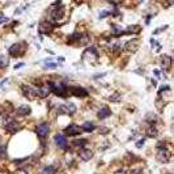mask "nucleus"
<instances>
[{"label": "nucleus", "mask_w": 174, "mask_h": 174, "mask_svg": "<svg viewBox=\"0 0 174 174\" xmlns=\"http://www.w3.org/2000/svg\"><path fill=\"white\" fill-rule=\"evenodd\" d=\"M5 64H8V63H5V58H1L0 59V67H4Z\"/></svg>", "instance_id": "obj_33"}, {"label": "nucleus", "mask_w": 174, "mask_h": 174, "mask_svg": "<svg viewBox=\"0 0 174 174\" xmlns=\"http://www.w3.org/2000/svg\"><path fill=\"white\" fill-rule=\"evenodd\" d=\"M64 14V7H60V8H55L51 11V18L55 21H59L60 18L63 17Z\"/></svg>", "instance_id": "obj_9"}, {"label": "nucleus", "mask_w": 174, "mask_h": 174, "mask_svg": "<svg viewBox=\"0 0 174 174\" xmlns=\"http://www.w3.org/2000/svg\"><path fill=\"white\" fill-rule=\"evenodd\" d=\"M50 132V124L48 123H42L37 127V135H38L41 139H45L46 136Z\"/></svg>", "instance_id": "obj_4"}, {"label": "nucleus", "mask_w": 174, "mask_h": 174, "mask_svg": "<svg viewBox=\"0 0 174 174\" xmlns=\"http://www.w3.org/2000/svg\"><path fill=\"white\" fill-rule=\"evenodd\" d=\"M22 66H24V63H20V64H16V66H14V68H16V69H17V68H20V67H22Z\"/></svg>", "instance_id": "obj_36"}, {"label": "nucleus", "mask_w": 174, "mask_h": 174, "mask_svg": "<svg viewBox=\"0 0 174 174\" xmlns=\"http://www.w3.org/2000/svg\"><path fill=\"white\" fill-rule=\"evenodd\" d=\"M170 64H172V58H170L169 55H162V56H161V66H162L165 69H168L170 67Z\"/></svg>", "instance_id": "obj_16"}, {"label": "nucleus", "mask_w": 174, "mask_h": 174, "mask_svg": "<svg viewBox=\"0 0 174 174\" xmlns=\"http://www.w3.org/2000/svg\"><path fill=\"white\" fill-rule=\"evenodd\" d=\"M155 75L158 77V76H160V71H155Z\"/></svg>", "instance_id": "obj_37"}, {"label": "nucleus", "mask_w": 174, "mask_h": 174, "mask_svg": "<svg viewBox=\"0 0 174 174\" xmlns=\"http://www.w3.org/2000/svg\"><path fill=\"white\" fill-rule=\"evenodd\" d=\"M157 160L160 161V162H168V161L170 160V152L168 151L166 148L158 149V152H157Z\"/></svg>", "instance_id": "obj_5"}, {"label": "nucleus", "mask_w": 174, "mask_h": 174, "mask_svg": "<svg viewBox=\"0 0 174 174\" xmlns=\"http://www.w3.org/2000/svg\"><path fill=\"white\" fill-rule=\"evenodd\" d=\"M5 130H7L8 132H11V134H14L17 130H20V126H18V123L16 121L11 119V121H8L7 123H5Z\"/></svg>", "instance_id": "obj_8"}, {"label": "nucleus", "mask_w": 174, "mask_h": 174, "mask_svg": "<svg viewBox=\"0 0 174 174\" xmlns=\"http://www.w3.org/2000/svg\"><path fill=\"white\" fill-rule=\"evenodd\" d=\"M119 50H121V43L118 42V43H115V45H114V51H115V53H118Z\"/></svg>", "instance_id": "obj_28"}, {"label": "nucleus", "mask_w": 174, "mask_h": 174, "mask_svg": "<svg viewBox=\"0 0 174 174\" xmlns=\"http://www.w3.org/2000/svg\"><path fill=\"white\" fill-rule=\"evenodd\" d=\"M140 47V41L139 39H131L128 41L126 46H124V50L128 51V53H136Z\"/></svg>", "instance_id": "obj_2"}, {"label": "nucleus", "mask_w": 174, "mask_h": 174, "mask_svg": "<svg viewBox=\"0 0 174 174\" xmlns=\"http://www.w3.org/2000/svg\"><path fill=\"white\" fill-rule=\"evenodd\" d=\"M56 66H58L56 63H53V62H50L48 64H46V66H45V68H55V67H56Z\"/></svg>", "instance_id": "obj_27"}, {"label": "nucleus", "mask_w": 174, "mask_h": 174, "mask_svg": "<svg viewBox=\"0 0 174 174\" xmlns=\"http://www.w3.org/2000/svg\"><path fill=\"white\" fill-rule=\"evenodd\" d=\"M30 113H32V109H30L29 105H21L20 108L16 110V114L20 115V117H26V115H29Z\"/></svg>", "instance_id": "obj_10"}, {"label": "nucleus", "mask_w": 174, "mask_h": 174, "mask_svg": "<svg viewBox=\"0 0 174 174\" xmlns=\"http://www.w3.org/2000/svg\"><path fill=\"white\" fill-rule=\"evenodd\" d=\"M157 128H156L153 124H152V126H149L148 127V130H147V136L148 137H156L157 136Z\"/></svg>", "instance_id": "obj_20"}, {"label": "nucleus", "mask_w": 174, "mask_h": 174, "mask_svg": "<svg viewBox=\"0 0 174 174\" xmlns=\"http://www.w3.org/2000/svg\"><path fill=\"white\" fill-rule=\"evenodd\" d=\"M80 45L81 46H85V45H88L90 42V37H89V34H84V35H81L80 37Z\"/></svg>", "instance_id": "obj_21"}, {"label": "nucleus", "mask_w": 174, "mask_h": 174, "mask_svg": "<svg viewBox=\"0 0 174 174\" xmlns=\"http://www.w3.org/2000/svg\"><path fill=\"white\" fill-rule=\"evenodd\" d=\"M80 37H81V34H80V32H75L72 35H69V41H72V42H79L80 41Z\"/></svg>", "instance_id": "obj_23"}, {"label": "nucleus", "mask_w": 174, "mask_h": 174, "mask_svg": "<svg viewBox=\"0 0 174 174\" xmlns=\"http://www.w3.org/2000/svg\"><path fill=\"white\" fill-rule=\"evenodd\" d=\"M114 174H127V173L124 172V170H122V169H121V170H118V172H115Z\"/></svg>", "instance_id": "obj_34"}, {"label": "nucleus", "mask_w": 174, "mask_h": 174, "mask_svg": "<svg viewBox=\"0 0 174 174\" xmlns=\"http://www.w3.org/2000/svg\"><path fill=\"white\" fill-rule=\"evenodd\" d=\"M5 21H8V18H7V17H1V18H0V24L5 22Z\"/></svg>", "instance_id": "obj_35"}, {"label": "nucleus", "mask_w": 174, "mask_h": 174, "mask_svg": "<svg viewBox=\"0 0 174 174\" xmlns=\"http://www.w3.org/2000/svg\"><path fill=\"white\" fill-rule=\"evenodd\" d=\"M66 106H67V115H72L76 113L75 103H68V105H66Z\"/></svg>", "instance_id": "obj_22"}, {"label": "nucleus", "mask_w": 174, "mask_h": 174, "mask_svg": "<svg viewBox=\"0 0 174 174\" xmlns=\"http://www.w3.org/2000/svg\"><path fill=\"white\" fill-rule=\"evenodd\" d=\"M119 98H121V94H117L114 97H110V101H118Z\"/></svg>", "instance_id": "obj_31"}, {"label": "nucleus", "mask_w": 174, "mask_h": 174, "mask_svg": "<svg viewBox=\"0 0 174 174\" xmlns=\"http://www.w3.org/2000/svg\"><path fill=\"white\" fill-rule=\"evenodd\" d=\"M88 140L87 139H75L72 142V145L73 147H77V148H84L85 145H87Z\"/></svg>", "instance_id": "obj_18"}, {"label": "nucleus", "mask_w": 174, "mask_h": 174, "mask_svg": "<svg viewBox=\"0 0 174 174\" xmlns=\"http://www.w3.org/2000/svg\"><path fill=\"white\" fill-rule=\"evenodd\" d=\"M92 156H93V152H92L90 149L82 148L80 151V157H81V160H84V161H89L92 158Z\"/></svg>", "instance_id": "obj_14"}, {"label": "nucleus", "mask_w": 174, "mask_h": 174, "mask_svg": "<svg viewBox=\"0 0 174 174\" xmlns=\"http://www.w3.org/2000/svg\"><path fill=\"white\" fill-rule=\"evenodd\" d=\"M81 130L85 131V132H92V131L96 130V124H94L93 122H85V123L82 124Z\"/></svg>", "instance_id": "obj_17"}, {"label": "nucleus", "mask_w": 174, "mask_h": 174, "mask_svg": "<svg viewBox=\"0 0 174 174\" xmlns=\"http://www.w3.org/2000/svg\"><path fill=\"white\" fill-rule=\"evenodd\" d=\"M131 174H143V169H135Z\"/></svg>", "instance_id": "obj_32"}, {"label": "nucleus", "mask_w": 174, "mask_h": 174, "mask_svg": "<svg viewBox=\"0 0 174 174\" xmlns=\"http://www.w3.org/2000/svg\"><path fill=\"white\" fill-rule=\"evenodd\" d=\"M55 172H56V169L54 166H46L41 174H55Z\"/></svg>", "instance_id": "obj_25"}, {"label": "nucleus", "mask_w": 174, "mask_h": 174, "mask_svg": "<svg viewBox=\"0 0 174 174\" xmlns=\"http://www.w3.org/2000/svg\"><path fill=\"white\" fill-rule=\"evenodd\" d=\"M110 14H111V12H103V13L100 14V18H103V17H106V16H110Z\"/></svg>", "instance_id": "obj_29"}, {"label": "nucleus", "mask_w": 174, "mask_h": 174, "mask_svg": "<svg viewBox=\"0 0 174 174\" xmlns=\"http://www.w3.org/2000/svg\"><path fill=\"white\" fill-rule=\"evenodd\" d=\"M140 29H142V27H140L139 25H134V26H130V27H128L126 32H127V34H131V33H139Z\"/></svg>", "instance_id": "obj_24"}, {"label": "nucleus", "mask_w": 174, "mask_h": 174, "mask_svg": "<svg viewBox=\"0 0 174 174\" xmlns=\"http://www.w3.org/2000/svg\"><path fill=\"white\" fill-rule=\"evenodd\" d=\"M47 84L50 85L51 92H53L54 94H56V96H59V97H66L67 96L68 89H67V87H66L64 82H53V81H50V82H47Z\"/></svg>", "instance_id": "obj_1"}, {"label": "nucleus", "mask_w": 174, "mask_h": 174, "mask_svg": "<svg viewBox=\"0 0 174 174\" xmlns=\"http://www.w3.org/2000/svg\"><path fill=\"white\" fill-rule=\"evenodd\" d=\"M55 143H56V145L60 147V148H66L67 147V137L64 135L58 134V135L55 136Z\"/></svg>", "instance_id": "obj_12"}, {"label": "nucleus", "mask_w": 174, "mask_h": 174, "mask_svg": "<svg viewBox=\"0 0 174 174\" xmlns=\"http://www.w3.org/2000/svg\"><path fill=\"white\" fill-rule=\"evenodd\" d=\"M69 92L73 94V96H76V97H87L88 96V92L84 89V88H80V87H72V88H69Z\"/></svg>", "instance_id": "obj_7"}, {"label": "nucleus", "mask_w": 174, "mask_h": 174, "mask_svg": "<svg viewBox=\"0 0 174 174\" xmlns=\"http://www.w3.org/2000/svg\"><path fill=\"white\" fill-rule=\"evenodd\" d=\"M22 90H24V94L25 96H30V94H38V90L33 89V88H30L29 85H22Z\"/></svg>", "instance_id": "obj_19"}, {"label": "nucleus", "mask_w": 174, "mask_h": 174, "mask_svg": "<svg viewBox=\"0 0 174 174\" xmlns=\"http://www.w3.org/2000/svg\"><path fill=\"white\" fill-rule=\"evenodd\" d=\"M142 145H144V140H139V142L136 143V147H137V148H142Z\"/></svg>", "instance_id": "obj_30"}, {"label": "nucleus", "mask_w": 174, "mask_h": 174, "mask_svg": "<svg viewBox=\"0 0 174 174\" xmlns=\"http://www.w3.org/2000/svg\"><path fill=\"white\" fill-rule=\"evenodd\" d=\"M53 29H54V25H53V22L51 21H41L39 22V33L41 34H47V33H50V32H53Z\"/></svg>", "instance_id": "obj_3"}, {"label": "nucleus", "mask_w": 174, "mask_h": 174, "mask_svg": "<svg viewBox=\"0 0 174 174\" xmlns=\"http://www.w3.org/2000/svg\"><path fill=\"white\" fill-rule=\"evenodd\" d=\"M9 54L11 56H20L22 54V50H21V45L20 43H14L9 47Z\"/></svg>", "instance_id": "obj_11"}, {"label": "nucleus", "mask_w": 174, "mask_h": 174, "mask_svg": "<svg viewBox=\"0 0 174 174\" xmlns=\"http://www.w3.org/2000/svg\"><path fill=\"white\" fill-rule=\"evenodd\" d=\"M81 128L77 126V124H69L68 127H66V130H64V132L67 134V135H69V136H76V135H79V134H81Z\"/></svg>", "instance_id": "obj_6"}, {"label": "nucleus", "mask_w": 174, "mask_h": 174, "mask_svg": "<svg viewBox=\"0 0 174 174\" xmlns=\"http://www.w3.org/2000/svg\"><path fill=\"white\" fill-rule=\"evenodd\" d=\"M169 174H170V173H169Z\"/></svg>", "instance_id": "obj_38"}, {"label": "nucleus", "mask_w": 174, "mask_h": 174, "mask_svg": "<svg viewBox=\"0 0 174 174\" xmlns=\"http://www.w3.org/2000/svg\"><path fill=\"white\" fill-rule=\"evenodd\" d=\"M7 156V147L5 145H0V157L4 158Z\"/></svg>", "instance_id": "obj_26"}, {"label": "nucleus", "mask_w": 174, "mask_h": 174, "mask_svg": "<svg viewBox=\"0 0 174 174\" xmlns=\"http://www.w3.org/2000/svg\"><path fill=\"white\" fill-rule=\"evenodd\" d=\"M97 115H98L100 119H105L108 118L109 115H111V111H110L109 108H106V106H103L101 110H98V113H97Z\"/></svg>", "instance_id": "obj_15"}, {"label": "nucleus", "mask_w": 174, "mask_h": 174, "mask_svg": "<svg viewBox=\"0 0 174 174\" xmlns=\"http://www.w3.org/2000/svg\"><path fill=\"white\" fill-rule=\"evenodd\" d=\"M50 93H51V88H50V85H48V84H46V85H42V87H39V89H38V94H39L41 97H47Z\"/></svg>", "instance_id": "obj_13"}]
</instances>
